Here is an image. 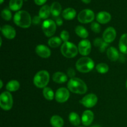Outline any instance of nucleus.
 <instances>
[{"instance_id": "1", "label": "nucleus", "mask_w": 127, "mask_h": 127, "mask_svg": "<svg viewBox=\"0 0 127 127\" xmlns=\"http://www.w3.org/2000/svg\"><path fill=\"white\" fill-rule=\"evenodd\" d=\"M68 89L72 93L77 94H84L88 91L86 83L78 78H71L68 83Z\"/></svg>"}, {"instance_id": "2", "label": "nucleus", "mask_w": 127, "mask_h": 127, "mask_svg": "<svg viewBox=\"0 0 127 127\" xmlns=\"http://www.w3.org/2000/svg\"><path fill=\"white\" fill-rule=\"evenodd\" d=\"M31 15L26 11H19L14 16V22L22 28H28L32 23Z\"/></svg>"}, {"instance_id": "3", "label": "nucleus", "mask_w": 127, "mask_h": 127, "mask_svg": "<svg viewBox=\"0 0 127 127\" xmlns=\"http://www.w3.org/2000/svg\"><path fill=\"white\" fill-rule=\"evenodd\" d=\"M94 67V62L89 57H82L77 61L76 68L81 73H86L92 71Z\"/></svg>"}, {"instance_id": "4", "label": "nucleus", "mask_w": 127, "mask_h": 127, "mask_svg": "<svg viewBox=\"0 0 127 127\" xmlns=\"http://www.w3.org/2000/svg\"><path fill=\"white\" fill-rule=\"evenodd\" d=\"M50 81V74L48 71L42 70L37 73L33 78V84L38 88H45Z\"/></svg>"}, {"instance_id": "5", "label": "nucleus", "mask_w": 127, "mask_h": 127, "mask_svg": "<svg viewBox=\"0 0 127 127\" xmlns=\"http://www.w3.org/2000/svg\"><path fill=\"white\" fill-rule=\"evenodd\" d=\"M78 48L71 42H64L61 47V52L66 58H74L78 55Z\"/></svg>"}, {"instance_id": "6", "label": "nucleus", "mask_w": 127, "mask_h": 127, "mask_svg": "<svg viewBox=\"0 0 127 127\" xmlns=\"http://www.w3.org/2000/svg\"><path fill=\"white\" fill-rule=\"evenodd\" d=\"M13 105L12 96L9 92H3L0 95V106L4 110H9Z\"/></svg>"}, {"instance_id": "7", "label": "nucleus", "mask_w": 127, "mask_h": 127, "mask_svg": "<svg viewBox=\"0 0 127 127\" xmlns=\"http://www.w3.org/2000/svg\"><path fill=\"white\" fill-rule=\"evenodd\" d=\"M42 30L47 37H50L55 34L57 29V24L52 19H47L43 21L42 26Z\"/></svg>"}, {"instance_id": "8", "label": "nucleus", "mask_w": 127, "mask_h": 127, "mask_svg": "<svg viewBox=\"0 0 127 127\" xmlns=\"http://www.w3.org/2000/svg\"><path fill=\"white\" fill-rule=\"evenodd\" d=\"M95 15L92 10L86 9L79 13L78 16V20L79 22L83 24H88L94 21Z\"/></svg>"}, {"instance_id": "9", "label": "nucleus", "mask_w": 127, "mask_h": 127, "mask_svg": "<svg viewBox=\"0 0 127 127\" xmlns=\"http://www.w3.org/2000/svg\"><path fill=\"white\" fill-rule=\"evenodd\" d=\"M98 99L95 94H89L86 95L81 100H79V102L87 108H92L96 105L97 103Z\"/></svg>"}, {"instance_id": "10", "label": "nucleus", "mask_w": 127, "mask_h": 127, "mask_svg": "<svg viewBox=\"0 0 127 127\" xmlns=\"http://www.w3.org/2000/svg\"><path fill=\"white\" fill-rule=\"evenodd\" d=\"M69 96V89L65 88H60L56 91L55 98L58 102L64 103L68 100Z\"/></svg>"}, {"instance_id": "11", "label": "nucleus", "mask_w": 127, "mask_h": 127, "mask_svg": "<svg viewBox=\"0 0 127 127\" xmlns=\"http://www.w3.org/2000/svg\"><path fill=\"white\" fill-rule=\"evenodd\" d=\"M78 51L81 55H88L91 51V43L89 40L84 39L80 41L78 44Z\"/></svg>"}, {"instance_id": "12", "label": "nucleus", "mask_w": 127, "mask_h": 127, "mask_svg": "<svg viewBox=\"0 0 127 127\" xmlns=\"http://www.w3.org/2000/svg\"><path fill=\"white\" fill-rule=\"evenodd\" d=\"M117 36L116 31L114 28L109 27L105 30L102 35V38L106 43H112L115 39Z\"/></svg>"}, {"instance_id": "13", "label": "nucleus", "mask_w": 127, "mask_h": 127, "mask_svg": "<svg viewBox=\"0 0 127 127\" xmlns=\"http://www.w3.org/2000/svg\"><path fill=\"white\" fill-rule=\"evenodd\" d=\"M1 31L4 37H5L7 39H13L16 37V32L14 28L9 25L2 26L1 28Z\"/></svg>"}, {"instance_id": "14", "label": "nucleus", "mask_w": 127, "mask_h": 127, "mask_svg": "<svg viewBox=\"0 0 127 127\" xmlns=\"http://www.w3.org/2000/svg\"><path fill=\"white\" fill-rule=\"evenodd\" d=\"M35 52L37 55L43 58H47L51 55L50 50L44 45H37L35 48Z\"/></svg>"}, {"instance_id": "15", "label": "nucleus", "mask_w": 127, "mask_h": 127, "mask_svg": "<svg viewBox=\"0 0 127 127\" xmlns=\"http://www.w3.org/2000/svg\"><path fill=\"white\" fill-rule=\"evenodd\" d=\"M94 113L89 110H86L83 112L82 115V123L84 126H89L94 120Z\"/></svg>"}, {"instance_id": "16", "label": "nucleus", "mask_w": 127, "mask_h": 127, "mask_svg": "<svg viewBox=\"0 0 127 127\" xmlns=\"http://www.w3.org/2000/svg\"><path fill=\"white\" fill-rule=\"evenodd\" d=\"M96 19L99 23L105 24L110 22L111 20V15L105 11H101L97 14Z\"/></svg>"}, {"instance_id": "17", "label": "nucleus", "mask_w": 127, "mask_h": 127, "mask_svg": "<svg viewBox=\"0 0 127 127\" xmlns=\"http://www.w3.org/2000/svg\"><path fill=\"white\" fill-rule=\"evenodd\" d=\"M108 58L112 62H116L119 58V53L117 50L114 47H109L107 51Z\"/></svg>"}, {"instance_id": "18", "label": "nucleus", "mask_w": 127, "mask_h": 127, "mask_svg": "<svg viewBox=\"0 0 127 127\" xmlns=\"http://www.w3.org/2000/svg\"><path fill=\"white\" fill-rule=\"evenodd\" d=\"M52 79L55 83H58V84H62L67 81L68 76L62 72H57L53 74Z\"/></svg>"}, {"instance_id": "19", "label": "nucleus", "mask_w": 127, "mask_h": 127, "mask_svg": "<svg viewBox=\"0 0 127 127\" xmlns=\"http://www.w3.org/2000/svg\"><path fill=\"white\" fill-rule=\"evenodd\" d=\"M119 49L124 54H127V33H124L119 41Z\"/></svg>"}, {"instance_id": "20", "label": "nucleus", "mask_w": 127, "mask_h": 127, "mask_svg": "<svg viewBox=\"0 0 127 127\" xmlns=\"http://www.w3.org/2000/svg\"><path fill=\"white\" fill-rule=\"evenodd\" d=\"M76 15V11L71 7H68L65 9L62 12V16L63 18L66 20H73Z\"/></svg>"}, {"instance_id": "21", "label": "nucleus", "mask_w": 127, "mask_h": 127, "mask_svg": "<svg viewBox=\"0 0 127 127\" xmlns=\"http://www.w3.org/2000/svg\"><path fill=\"white\" fill-rule=\"evenodd\" d=\"M50 124L53 127H63L64 120L58 115H53L50 119Z\"/></svg>"}, {"instance_id": "22", "label": "nucleus", "mask_w": 127, "mask_h": 127, "mask_svg": "<svg viewBox=\"0 0 127 127\" xmlns=\"http://www.w3.org/2000/svg\"><path fill=\"white\" fill-rule=\"evenodd\" d=\"M51 14L53 17H58L62 12V6L58 2H54L50 6Z\"/></svg>"}, {"instance_id": "23", "label": "nucleus", "mask_w": 127, "mask_h": 127, "mask_svg": "<svg viewBox=\"0 0 127 127\" xmlns=\"http://www.w3.org/2000/svg\"><path fill=\"white\" fill-rule=\"evenodd\" d=\"M94 45L95 47L99 48V51L100 52H104L107 47H108V43L104 42L103 38H97L94 41Z\"/></svg>"}, {"instance_id": "24", "label": "nucleus", "mask_w": 127, "mask_h": 127, "mask_svg": "<svg viewBox=\"0 0 127 127\" xmlns=\"http://www.w3.org/2000/svg\"><path fill=\"white\" fill-rule=\"evenodd\" d=\"M50 13V7L48 5H43L40 9L39 12H38V16H40L41 19H46L49 17Z\"/></svg>"}, {"instance_id": "25", "label": "nucleus", "mask_w": 127, "mask_h": 127, "mask_svg": "<svg viewBox=\"0 0 127 127\" xmlns=\"http://www.w3.org/2000/svg\"><path fill=\"white\" fill-rule=\"evenodd\" d=\"M23 0H10L9 6L12 11H19L22 7Z\"/></svg>"}, {"instance_id": "26", "label": "nucleus", "mask_w": 127, "mask_h": 127, "mask_svg": "<svg viewBox=\"0 0 127 127\" xmlns=\"http://www.w3.org/2000/svg\"><path fill=\"white\" fill-rule=\"evenodd\" d=\"M75 33L82 38H86L89 36V33L86 29L82 26H78L75 28Z\"/></svg>"}, {"instance_id": "27", "label": "nucleus", "mask_w": 127, "mask_h": 127, "mask_svg": "<svg viewBox=\"0 0 127 127\" xmlns=\"http://www.w3.org/2000/svg\"><path fill=\"white\" fill-rule=\"evenodd\" d=\"M20 88V84L17 81L11 80L6 84V88L8 91L14 92L18 90Z\"/></svg>"}, {"instance_id": "28", "label": "nucleus", "mask_w": 127, "mask_h": 127, "mask_svg": "<svg viewBox=\"0 0 127 127\" xmlns=\"http://www.w3.org/2000/svg\"><path fill=\"white\" fill-rule=\"evenodd\" d=\"M69 120L74 126H78L81 124V119L79 115L76 112H71L69 115Z\"/></svg>"}, {"instance_id": "29", "label": "nucleus", "mask_w": 127, "mask_h": 127, "mask_svg": "<svg viewBox=\"0 0 127 127\" xmlns=\"http://www.w3.org/2000/svg\"><path fill=\"white\" fill-rule=\"evenodd\" d=\"M62 40L58 37H53L50 38L48 41V44L52 48H57L62 44Z\"/></svg>"}, {"instance_id": "30", "label": "nucleus", "mask_w": 127, "mask_h": 127, "mask_svg": "<svg viewBox=\"0 0 127 127\" xmlns=\"http://www.w3.org/2000/svg\"><path fill=\"white\" fill-rule=\"evenodd\" d=\"M43 95L45 99L48 100H52L54 99L55 94L50 88H45L43 89Z\"/></svg>"}, {"instance_id": "31", "label": "nucleus", "mask_w": 127, "mask_h": 127, "mask_svg": "<svg viewBox=\"0 0 127 127\" xmlns=\"http://www.w3.org/2000/svg\"><path fill=\"white\" fill-rule=\"evenodd\" d=\"M95 69H96L98 73H100V74H105V73H107L108 71H109V66L107 65L105 63H99L95 67Z\"/></svg>"}, {"instance_id": "32", "label": "nucleus", "mask_w": 127, "mask_h": 127, "mask_svg": "<svg viewBox=\"0 0 127 127\" xmlns=\"http://www.w3.org/2000/svg\"><path fill=\"white\" fill-rule=\"evenodd\" d=\"M1 16L4 20L8 21L11 19L12 14H11V11H10L8 9H4L1 11Z\"/></svg>"}, {"instance_id": "33", "label": "nucleus", "mask_w": 127, "mask_h": 127, "mask_svg": "<svg viewBox=\"0 0 127 127\" xmlns=\"http://www.w3.org/2000/svg\"><path fill=\"white\" fill-rule=\"evenodd\" d=\"M91 27L92 31L94 32H95V33H99L100 32V26L97 22H93L91 24Z\"/></svg>"}, {"instance_id": "34", "label": "nucleus", "mask_w": 127, "mask_h": 127, "mask_svg": "<svg viewBox=\"0 0 127 127\" xmlns=\"http://www.w3.org/2000/svg\"><path fill=\"white\" fill-rule=\"evenodd\" d=\"M60 38L64 42H68L69 38V35L68 31H63L60 33Z\"/></svg>"}, {"instance_id": "35", "label": "nucleus", "mask_w": 127, "mask_h": 127, "mask_svg": "<svg viewBox=\"0 0 127 127\" xmlns=\"http://www.w3.org/2000/svg\"><path fill=\"white\" fill-rule=\"evenodd\" d=\"M40 21H41V18L39 16H34L32 20V24L34 25H38L40 23Z\"/></svg>"}, {"instance_id": "36", "label": "nucleus", "mask_w": 127, "mask_h": 127, "mask_svg": "<svg viewBox=\"0 0 127 127\" xmlns=\"http://www.w3.org/2000/svg\"><path fill=\"white\" fill-rule=\"evenodd\" d=\"M67 73H68V76L70 77V78H74V76H75V74H76L75 71H74V69L72 68H70L68 69V71H67Z\"/></svg>"}, {"instance_id": "37", "label": "nucleus", "mask_w": 127, "mask_h": 127, "mask_svg": "<svg viewBox=\"0 0 127 127\" xmlns=\"http://www.w3.org/2000/svg\"><path fill=\"white\" fill-rule=\"evenodd\" d=\"M47 1V0H34V2L37 5L41 6V5L44 4Z\"/></svg>"}, {"instance_id": "38", "label": "nucleus", "mask_w": 127, "mask_h": 127, "mask_svg": "<svg viewBox=\"0 0 127 127\" xmlns=\"http://www.w3.org/2000/svg\"><path fill=\"white\" fill-rule=\"evenodd\" d=\"M55 23H56V24L58 25V26H62V24H63V20H62L60 17H58V18L56 19Z\"/></svg>"}, {"instance_id": "39", "label": "nucleus", "mask_w": 127, "mask_h": 127, "mask_svg": "<svg viewBox=\"0 0 127 127\" xmlns=\"http://www.w3.org/2000/svg\"><path fill=\"white\" fill-rule=\"evenodd\" d=\"M81 1H83V2H84V3L88 4V3H89L91 1V0H81Z\"/></svg>"}, {"instance_id": "40", "label": "nucleus", "mask_w": 127, "mask_h": 127, "mask_svg": "<svg viewBox=\"0 0 127 127\" xmlns=\"http://www.w3.org/2000/svg\"><path fill=\"white\" fill-rule=\"evenodd\" d=\"M0 84H1V86H0V88H2V85H3V83H2V80L0 81Z\"/></svg>"}, {"instance_id": "41", "label": "nucleus", "mask_w": 127, "mask_h": 127, "mask_svg": "<svg viewBox=\"0 0 127 127\" xmlns=\"http://www.w3.org/2000/svg\"><path fill=\"white\" fill-rule=\"evenodd\" d=\"M4 0H1V2H0V3L1 4H2V2H3Z\"/></svg>"}, {"instance_id": "42", "label": "nucleus", "mask_w": 127, "mask_h": 127, "mask_svg": "<svg viewBox=\"0 0 127 127\" xmlns=\"http://www.w3.org/2000/svg\"><path fill=\"white\" fill-rule=\"evenodd\" d=\"M99 127V126H98V125H95V126H93V127Z\"/></svg>"}, {"instance_id": "43", "label": "nucleus", "mask_w": 127, "mask_h": 127, "mask_svg": "<svg viewBox=\"0 0 127 127\" xmlns=\"http://www.w3.org/2000/svg\"><path fill=\"white\" fill-rule=\"evenodd\" d=\"M126 88H127V82H126Z\"/></svg>"}, {"instance_id": "44", "label": "nucleus", "mask_w": 127, "mask_h": 127, "mask_svg": "<svg viewBox=\"0 0 127 127\" xmlns=\"http://www.w3.org/2000/svg\"></svg>"}]
</instances>
